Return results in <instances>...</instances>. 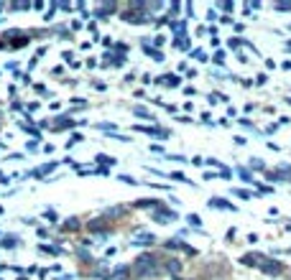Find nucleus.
<instances>
[{"label": "nucleus", "instance_id": "473e14b6", "mask_svg": "<svg viewBox=\"0 0 291 280\" xmlns=\"http://www.w3.org/2000/svg\"><path fill=\"white\" fill-rule=\"evenodd\" d=\"M286 51H291V44H289V46H286Z\"/></svg>", "mask_w": 291, "mask_h": 280}, {"label": "nucleus", "instance_id": "2f4dec72", "mask_svg": "<svg viewBox=\"0 0 291 280\" xmlns=\"http://www.w3.org/2000/svg\"><path fill=\"white\" fill-rule=\"evenodd\" d=\"M3 49H5V41H0V51H3Z\"/></svg>", "mask_w": 291, "mask_h": 280}, {"label": "nucleus", "instance_id": "ddd939ff", "mask_svg": "<svg viewBox=\"0 0 291 280\" xmlns=\"http://www.w3.org/2000/svg\"><path fill=\"white\" fill-rule=\"evenodd\" d=\"M28 8H33V3H26V0H18V3H13V5H10V10H28Z\"/></svg>", "mask_w": 291, "mask_h": 280}, {"label": "nucleus", "instance_id": "aec40b11", "mask_svg": "<svg viewBox=\"0 0 291 280\" xmlns=\"http://www.w3.org/2000/svg\"><path fill=\"white\" fill-rule=\"evenodd\" d=\"M77 257H82L84 263H92V255H89L87 250H79V252H77Z\"/></svg>", "mask_w": 291, "mask_h": 280}, {"label": "nucleus", "instance_id": "0eeeda50", "mask_svg": "<svg viewBox=\"0 0 291 280\" xmlns=\"http://www.w3.org/2000/svg\"><path fill=\"white\" fill-rule=\"evenodd\" d=\"M105 222H107L105 216H100V219H92V222L87 224V229H89V232H95V234H100V232L105 229Z\"/></svg>", "mask_w": 291, "mask_h": 280}, {"label": "nucleus", "instance_id": "6e6552de", "mask_svg": "<svg viewBox=\"0 0 291 280\" xmlns=\"http://www.w3.org/2000/svg\"><path fill=\"white\" fill-rule=\"evenodd\" d=\"M210 207H217V209H227V211H238L235 204H230V202H225V199H210Z\"/></svg>", "mask_w": 291, "mask_h": 280}, {"label": "nucleus", "instance_id": "72a5a7b5", "mask_svg": "<svg viewBox=\"0 0 291 280\" xmlns=\"http://www.w3.org/2000/svg\"><path fill=\"white\" fill-rule=\"evenodd\" d=\"M286 102H289V105H291V97H286Z\"/></svg>", "mask_w": 291, "mask_h": 280}, {"label": "nucleus", "instance_id": "f03ea898", "mask_svg": "<svg viewBox=\"0 0 291 280\" xmlns=\"http://www.w3.org/2000/svg\"><path fill=\"white\" fill-rule=\"evenodd\" d=\"M258 268L266 273V275H281L284 273V265L281 263H276V260H268V257H261V263H258Z\"/></svg>", "mask_w": 291, "mask_h": 280}, {"label": "nucleus", "instance_id": "cd10ccee", "mask_svg": "<svg viewBox=\"0 0 291 280\" xmlns=\"http://www.w3.org/2000/svg\"><path fill=\"white\" fill-rule=\"evenodd\" d=\"M115 51H120V54H125V51H128V44H115Z\"/></svg>", "mask_w": 291, "mask_h": 280}, {"label": "nucleus", "instance_id": "a211bd4d", "mask_svg": "<svg viewBox=\"0 0 291 280\" xmlns=\"http://www.w3.org/2000/svg\"><path fill=\"white\" fill-rule=\"evenodd\" d=\"M187 222H189V224H194V227H197V229L202 232V219H199V216H194V214H189V216H187Z\"/></svg>", "mask_w": 291, "mask_h": 280}, {"label": "nucleus", "instance_id": "f3484780", "mask_svg": "<svg viewBox=\"0 0 291 280\" xmlns=\"http://www.w3.org/2000/svg\"><path fill=\"white\" fill-rule=\"evenodd\" d=\"M238 173H240V178H243V181H248V184H253V173H250L248 168H238Z\"/></svg>", "mask_w": 291, "mask_h": 280}, {"label": "nucleus", "instance_id": "e433bc0d", "mask_svg": "<svg viewBox=\"0 0 291 280\" xmlns=\"http://www.w3.org/2000/svg\"><path fill=\"white\" fill-rule=\"evenodd\" d=\"M289 28H291V26H289Z\"/></svg>", "mask_w": 291, "mask_h": 280}, {"label": "nucleus", "instance_id": "4be33fe9", "mask_svg": "<svg viewBox=\"0 0 291 280\" xmlns=\"http://www.w3.org/2000/svg\"><path fill=\"white\" fill-rule=\"evenodd\" d=\"M276 10L286 13V10H291V3H276Z\"/></svg>", "mask_w": 291, "mask_h": 280}, {"label": "nucleus", "instance_id": "bb28decb", "mask_svg": "<svg viewBox=\"0 0 291 280\" xmlns=\"http://www.w3.org/2000/svg\"><path fill=\"white\" fill-rule=\"evenodd\" d=\"M220 8H222V10H225V13H230V10H232V8H235V5H232V3H220Z\"/></svg>", "mask_w": 291, "mask_h": 280}, {"label": "nucleus", "instance_id": "c756f323", "mask_svg": "<svg viewBox=\"0 0 291 280\" xmlns=\"http://www.w3.org/2000/svg\"><path fill=\"white\" fill-rule=\"evenodd\" d=\"M36 148H39V143H36V140H31V143H28V150H31V153H36Z\"/></svg>", "mask_w": 291, "mask_h": 280}, {"label": "nucleus", "instance_id": "6ab92c4d", "mask_svg": "<svg viewBox=\"0 0 291 280\" xmlns=\"http://www.w3.org/2000/svg\"><path fill=\"white\" fill-rule=\"evenodd\" d=\"M92 173H97V176H110V168H107V166H97Z\"/></svg>", "mask_w": 291, "mask_h": 280}, {"label": "nucleus", "instance_id": "20e7f679", "mask_svg": "<svg viewBox=\"0 0 291 280\" xmlns=\"http://www.w3.org/2000/svg\"><path fill=\"white\" fill-rule=\"evenodd\" d=\"M133 130H141V133H148V135H153V138H161L166 140L171 133L169 130H163V128H143V125H138V128H133Z\"/></svg>", "mask_w": 291, "mask_h": 280}, {"label": "nucleus", "instance_id": "c85d7f7f", "mask_svg": "<svg viewBox=\"0 0 291 280\" xmlns=\"http://www.w3.org/2000/svg\"><path fill=\"white\" fill-rule=\"evenodd\" d=\"M151 153H156V155H163V148H161V145H151Z\"/></svg>", "mask_w": 291, "mask_h": 280}, {"label": "nucleus", "instance_id": "39448f33", "mask_svg": "<svg viewBox=\"0 0 291 280\" xmlns=\"http://www.w3.org/2000/svg\"><path fill=\"white\" fill-rule=\"evenodd\" d=\"M120 18H123V21H133V23H143V21H148V15L141 13V10H125V13H120Z\"/></svg>", "mask_w": 291, "mask_h": 280}, {"label": "nucleus", "instance_id": "c9c22d12", "mask_svg": "<svg viewBox=\"0 0 291 280\" xmlns=\"http://www.w3.org/2000/svg\"><path fill=\"white\" fill-rule=\"evenodd\" d=\"M289 280H291V275H289Z\"/></svg>", "mask_w": 291, "mask_h": 280}, {"label": "nucleus", "instance_id": "412c9836", "mask_svg": "<svg viewBox=\"0 0 291 280\" xmlns=\"http://www.w3.org/2000/svg\"><path fill=\"white\" fill-rule=\"evenodd\" d=\"M44 216H46L49 222H59V216H57V211H51V209H46V211H44Z\"/></svg>", "mask_w": 291, "mask_h": 280}, {"label": "nucleus", "instance_id": "393cba45", "mask_svg": "<svg viewBox=\"0 0 291 280\" xmlns=\"http://www.w3.org/2000/svg\"><path fill=\"white\" fill-rule=\"evenodd\" d=\"M97 128H102V130H107V133H110V130H115V125H113V123H100Z\"/></svg>", "mask_w": 291, "mask_h": 280}, {"label": "nucleus", "instance_id": "2eb2a0df", "mask_svg": "<svg viewBox=\"0 0 291 280\" xmlns=\"http://www.w3.org/2000/svg\"><path fill=\"white\" fill-rule=\"evenodd\" d=\"M100 8H102V10H97V15H107V13H113V10H115V3H102Z\"/></svg>", "mask_w": 291, "mask_h": 280}, {"label": "nucleus", "instance_id": "4468645a", "mask_svg": "<svg viewBox=\"0 0 291 280\" xmlns=\"http://www.w3.org/2000/svg\"><path fill=\"white\" fill-rule=\"evenodd\" d=\"M133 115H136V117H143V120H153V115H151L146 107H136V110H133Z\"/></svg>", "mask_w": 291, "mask_h": 280}, {"label": "nucleus", "instance_id": "7ed1b4c3", "mask_svg": "<svg viewBox=\"0 0 291 280\" xmlns=\"http://www.w3.org/2000/svg\"><path fill=\"white\" fill-rule=\"evenodd\" d=\"M153 219L161 222V224H166V222H174V219H176V211L166 209V207H158V211L153 214Z\"/></svg>", "mask_w": 291, "mask_h": 280}, {"label": "nucleus", "instance_id": "b1692460", "mask_svg": "<svg viewBox=\"0 0 291 280\" xmlns=\"http://www.w3.org/2000/svg\"><path fill=\"white\" fill-rule=\"evenodd\" d=\"M235 194H238L240 199H250V191H245V189H235Z\"/></svg>", "mask_w": 291, "mask_h": 280}, {"label": "nucleus", "instance_id": "dca6fc26", "mask_svg": "<svg viewBox=\"0 0 291 280\" xmlns=\"http://www.w3.org/2000/svg\"><path fill=\"white\" fill-rule=\"evenodd\" d=\"M26 44H28V36H21V38H15V41L10 44V49H13V51H18V49H21V46H26Z\"/></svg>", "mask_w": 291, "mask_h": 280}, {"label": "nucleus", "instance_id": "f257e3e1", "mask_svg": "<svg viewBox=\"0 0 291 280\" xmlns=\"http://www.w3.org/2000/svg\"><path fill=\"white\" fill-rule=\"evenodd\" d=\"M133 270H136V275H138L141 280L158 275V257H156V255H151V252L138 255V260L133 263Z\"/></svg>", "mask_w": 291, "mask_h": 280}, {"label": "nucleus", "instance_id": "9b49d317", "mask_svg": "<svg viewBox=\"0 0 291 280\" xmlns=\"http://www.w3.org/2000/svg\"><path fill=\"white\" fill-rule=\"evenodd\" d=\"M171 275H176V273H181V263L179 260H166V265H163Z\"/></svg>", "mask_w": 291, "mask_h": 280}, {"label": "nucleus", "instance_id": "1a4fd4ad", "mask_svg": "<svg viewBox=\"0 0 291 280\" xmlns=\"http://www.w3.org/2000/svg\"><path fill=\"white\" fill-rule=\"evenodd\" d=\"M153 242H156L153 234H136L133 237V245H153Z\"/></svg>", "mask_w": 291, "mask_h": 280}, {"label": "nucleus", "instance_id": "5701e85b", "mask_svg": "<svg viewBox=\"0 0 291 280\" xmlns=\"http://www.w3.org/2000/svg\"><path fill=\"white\" fill-rule=\"evenodd\" d=\"M100 161H102L105 166H113V163H115V161H113V158H107V155H97V163H100Z\"/></svg>", "mask_w": 291, "mask_h": 280}, {"label": "nucleus", "instance_id": "423d86ee", "mask_svg": "<svg viewBox=\"0 0 291 280\" xmlns=\"http://www.w3.org/2000/svg\"><path fill=\"white\" fill-rule=\"evenodd\" d=\"M110 280H131V268H128V265L115 268V273L110 275Z\"/></svg>", "mask_w": 291, "mask_h": 280}, {"label": "nucleus", "instance_id": "a878e982", "mask_svg": "<svg viewBox=\"0 0 291 280\" xmlns=\"http://www.w3.org/2000/svg\"><path fill=\"white\" fill-rule=\"evenodd\" d=\"M36 234H39L41 239H46V237H49V229H44V227H39V229H36Z\"/></svg>", "mask_w": 291, "mask_h": 280}, {"label": "nucleus", "instance_id": "7c9ffc66", "mask_svg": "<svg viewBox=\"0 0 291 280\" xmlns=\"http://www.w3.org/2000/svg\"><path fill=\"white\" fill-rule=\"evenodd\" d=\"M51 74H54V76H59V74H64V67H54V69H51Z\"/></svg>", "mask_w": 291, "mask_h": 280}, {"label": "nucleus", "instance_id": "9d476101", "mask_svg": "<svg viewBox=\"0 0 291 280\" xmlns=\"http://www.w3.org/2000/svg\"><path fill=\"white\" fill-rule=\"evenodd\" d=\"M62 229H64V232H74V229H79V216H69V219L62 224Z\"/></svg>", "mask_w": 291, "mask_h": 280}, {"label": "nucleus", "instance_id": "f704fd0d", "mask_svg": "<svg viewBox=\"0 0 291 280\" xmlns=\"http://www.w3.org/2000/svg\"><path fill=\"white\" fill-rule=\"evenodd\" d=\"M3 211H5V209H3V207H0V214H3Z\"/></svg>", "mask_w": 291, "mask_h": 280}, {"label": "nucleus", "instance_id": "f8f14e48", "mask_svg": "<svg viewBox=\"0 0 291 280\" xmlns=\"http://www.w3.org/2000/svg\"><path fill=\"white\" fill-rule=\"evenodd\" d=\"M136 207H138V209H148V207H156V209H158L161 204H158L156 199H138V202H136Z\"/></svg>", "mask_w": 291, "mask_h": 280}]
</instances>
